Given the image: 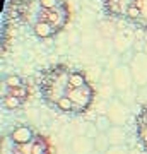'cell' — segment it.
Returning <instances> with one entry per match:
<instances>
[{
	"label": "cell",
	"mask_w": 147,
	"mask_h": 154,
	"mask_svg": "<svg viewBox=\"0 0 147 154\" xmlns=\"http://www.w3.org/2000/svg\"><path fill=\"white\" fill-rule=\"evenodd\" d=\"M34 137H36V135H34V130L29 125H17L11 132V139L14 140L16 146H26V144H29Z\"/></svg>",
	"instance_id": "obj_9"
},
{
	"label": "cell",
	"mask_w": 147,
	"mask_h": 154,
	"mask_svg": "<svg viewBox=\"0 0 147 154\" xmlns=\"http://www.w3.org/2000/svg\"><path fill=\"white\" fill-rule=\"evenodd\" d=\"M111 86L115 88L116 93H123V91L132 89L135 86L132 72H130V67L127 65V63L116 65L113 69V72H111Z\"/></svg>",
	"instance_id": "obj_6"
},
{
	"label": "cell",
	"mask_w": 147,
	"mask_h": 154,
	"mask_svg": "<svg viewBox=\"0 0 147 154\" xmlns=\"http://www.w3.org/2000/svg\"><path fill=\"white\" fill-rule=\"evenodd\" d=\"M21 101H22V99H19V98H16V96L9 94L7 98H4V105H5L9 110H16V108L21 106Z\"/></svg>",
	"instance_id": "obj_19"
},
{
	"label": "cell",
	"mask_w": 147,
	"mask_h": 154,
	"mask_svg": "<svg viewBox=\"0 0 147 154\" xmlns=\"http://www.w3.org/2000/svg\"><path fill=\"white\" fill-rule=\"evenodd\" d=\"M31 154H48V142H46V139L41 137V135H36L31 140Z\"/></svg>",
	"instance_id": "obj_14"
},
{
	"label": "cell",
	"mask_w": 147,
	"mask_h": 154,
	"mask_svg": "<svg viewBox=\"0 0 147 154\" xmlns=\"http://www.w3.org/2000/svg\"><path fill=\"white\" fill-rule=\"evenodd\" d=\"M9 94H12V96H16V98L19 99H24L27 96V88L26 86H21V88H9Z\"/></svg>",
	"instance_id": "obj_20"
},
{
	"label": "cell",
	"mask_w": 147,
	"mask_h": 154,
	"mask_svg": "<svg viewBox=\"0 0 147 154\" xmlns=\"http://www.w3.org/2000/svg\"><path fill=\"white\" fill-rule=\"evenodd\" d=\"M137 101H140L144 106H147V86L137 88Z\"/></svg>",
	"instance_id": "obj_22"
},
{
	"label": "cell",
	"mask_w": 147,
	"mask_h": 154,
	"mask_svg": "<svg viewBox=\"0 0 147 154\" xmlns=\"http://www.w3.org/2000/svg\"><path fill=\"white\" fill-rule=\"evenodd\" d=\"M111 147V142H109V139L106 134H99L98 137L94 139V151L99 154H104L108 149Z\"/></svg>",
	"instance_id": "obj_15"
},
{
	"label": "cell",
	"mask_w": 147,
	"mask_h": 154,
	"mask_svg": "<svg viewBox=\"0 0 147 154\" xmlns=\"http://www.w3.org/2000/svg\"><path fill=\"white\" fill-rule=\"evenodd\" d=\"M55 108L58 111H62V113H75V106H74V103H72V99L69 98V96L62 98L60 101L57 103Z\"/></svg>",
	"instance_id": "obj_17"
},
{
	"label": "cell",
	"mask_w": 147,
	"mask_h": 154,
	"mask_svg": "<svg viewBox=\"0 0 147 154\" xmlns=\"http://www.w3.org/2000/svg\"><path fill=\"white\" fill-rule=\"evenodd\" d=\"M16 154H21V152H16Z\"/></svg>",
	"instance_id": "obj_25"
},
{
	"label": "cell",
	"mask_w": 147,
	"mask_h": 154,
	"mask_svg": "<svg viewBox=\"0 0 147 154\" xmlns=\"http://www.w3.org/2000/svg\"><path fill=\"white\" fill-rule=\"evenodd\" d=\"M94 125H96L99 134H106L109 128L113 127V123H111V120H109L106 115H99L98 118H96V122H94Z\"/></svg>",
	"instance_id": "obj_16"
},
{
	"label": "cell",
	"mask_w": 147,
	"mask_h": 154,
	"mask_svg": "<svg viewBox=\"0 0 147 154\" xmlns=\"http://www.w3.org/2000/svg\"><path fill=\"white\" fill-rule=\"evenodd\" d=\"M5 84L7 88H21V86H24V82H22V79L19 75H16V74H11V75H7L5 79Z\"/></svg>",
	"instance_id": "obj_18"
},
{
	"label": "cell",
	"mask_w": 147,
	"mask_h": 154,
	"mask_svg": "<svg viewBox=\"0 0 147 154\" xmlns=\"http://www.w3.org/2000/svg\"><path fill=\"white\" fill-rule=\"evenodd\" d=\"M27 17L31 19V26L36 36L39 38H50L62 31V28L69 21V9H67L65 2L58 7L48 9L39 4V0L33 2L31 12L27 14Z\"/></svg>",
	"instance_id": "obj_1"
},
{
	"label": "cell",
	"mask_w": 147,
	"mask_h": 154,
	"mask_svg": "<svg viewBox=\"0 0 147 154\" xmlns=\"http://www.w3.org/2000/svg\"><path fill=\"white\" fill-rule=\"evenodd\" d=\"M67 96L72 99V103L75 106V113H84L91 106V103H93L94 91L91 88V84H87V86H82V88L69 89Z\"/></svg>",
	"instance_id": "obj_5"
},
{
	"label": "cell",
	"mask_w": 147,
	"mask_h": 154,
	"mask_svg": "<svg viewBox=\"0 0 147 154\" xmlns=\"http://www.w3.org/2000/svg\"><path fill=\"white\" fill-rule=\"evenodd\" d=\"M106 135H108L111 146H127V142H128V134H127L125 127L113 125L108 132H106Z\"/></svg>",
	"instance_id": "obj_12"
},
{
	"label": "cell",
	"mask_w": 147,
	"mask_h": 154,
	"mask_svg": "<svg viewBox=\"0 0 147 154\" xmlns=\"http://www.w3.org/2000/svg\"><path fill=\"white\" fill-rule=\"evenodd\" d=\"M104 154H130V149L127 146H111Z\"/></svg>",
	"instance_id": "obj_21"
},
{
	"label": "cell",
	"mask_w": 147,
	"mask_h": 154,
	"mask_svg": "<svg viewBox=\"0 0 147 154\" xmlns=\"http://www.w3.org/2000/svg\"><path fill=\"white\" fill-rule=\"evenodd\" d=\"M72 154H91L94 152V139L87 135H79L70 144Z\"/></svg>",
	"instance_id": "obj_10"
},
{
	"label": "cell",
	"mask_w": 147,
	"mask_h": 154,
	"mask_svg": "<svg viewBox=\"0 0 147 154\" xmlns=\"http://www.w3.org/2000/svg\"><path fill=\"white\" fill-rule=\"evenodd\" d=\"M104 12L109 17H116V19H125L127 12L132 9L135 4V0H101Z\"/></svg>",
	"instance_id": "obj_8"
},
{
	"label": "cell",
	"mask_w": 147,
	"mask_h": 154,
	"mask_svg": "<svg viewBox=\"0 0 147 154\" xmlns=\"http://www.w3.org/2000/svg\"><path fill=\"white\" fill-rule=\"evenodd\" d=\"M128 67H130L135 88L147 86V53L145 51H137V53H133L130 58Z\"/></svg>",
	"instance_id": "obj_4"
},
{
	"label": "cell",
	"mask_w": 147,
	"mask_h": 154,
	"mask_svg": "<svg viewBox=\"0 0 147 154\" xmlns=\"http://www.w3.org/2000/svg\"><path fill=\"white\" fill-rule=\"evenodd\" d=\"M104 115L108 116L111 123L116 127H125L127 122L130 120V106L125 105L120 98H111L108 103V108H106V113Z\"/></svg>",
	"instance_id": "obj_3"
},
{
	"label": "cell",
	"mask_w": 147,
	"mask_h": 154,
	"mask_svg": "<svg viewBox=\"0 0 147 154\" xmlns=\"http://www.w3.org/2000/svg\"><path fill=\"white\" fill-rule=\"evenodd\" d=\"M91 154H99V152H96V151H94V152H91Z\"/></svg>",
	"instance_id": "obj_24"
},
{
	"label": "cell",
	"mask_w": 147,
	"mask_h": 154,
	"mask_svg": "<svg viewBox=\"0 0 147 154\" xmlns=\"http://www.w3.org/2000/svg\"><path fill=\"white\" fill-rule=\"evenodd\" d=\"M69 75L70 69L63 65L50 67L41 74L39 89L43 94V99L51 106H57V103L62 98H65L69 93Z\"/></svg>",
	"instance_id": "obj_2"
},
{
	"label": "cell",
	"mask_w": 147,
	"mask_h": 154,
	"mask_svg": "<svg viewBox=\"0 0 147 154\" xmlns=\"http://www.w3.org/2000/svg\"><path fill=\"white\" fill-rule=\"evenodd\" d=\"M140 147H142V151H144V152L147 154V142H144V144H142V146H140Z\"/></svg>",
	"instance_id": "obj_23"
},
{
	"label": "cell",
	"mask_w": 147,
	"mask_h": 154,
	"mask_svg": "<svg viewBox=\"0 0 147 154\" xmlns=\"http://www.w3.org/2000/svg\"><path fill=\"white\" fill-rule=\"evenodd\" d=\"M135 132L140 146L147 142V106H142V110L135 116Z\"/></svg>",
	"instance_id": "obj_11"
},
{
	"label": "cell",
	"mask_w": 147,
	"mask_h": 154,
	"mask_svg": "<svg viewBox=\"0 0 147 154\" xmlns=\"http://www.w3.org/2000/svg\"><path fill=\"white\" fill-rule=\"evenodd\" d=\"M87 77L82 70H70V75H69V89L74 88H82V86H87Z\"/></svg>",
	"instance_id": "obj_13"
},
{
	"label": "cell",
	"mask_w": 147,
	"mask_h": 154,
	"mask_svg": "<svg viewBox=\"0 0 147 154\" xmlns=\"http://www.w3.org/2000/svg\"><path fill=\"white\" fill-rule=\"evenodd\" d=\"M123 21L130 22L132 26L142 31H147V0H135V4L127 12Z\"/></svg>",
	"instance_id": "obj_7"
}]
</instances>
